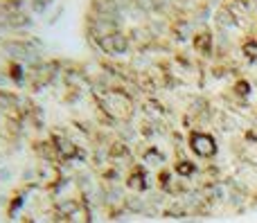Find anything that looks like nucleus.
Returning a JSON list of instances; mask_svg holds the SVG:
<instances>
[{
	"instance_id": "f257e3e1",
	"label": "nucleus",
	"mask_w": 257,
	"mask_h": 223,
	"mask_svg": "<svg viewBox=\"0 0 257 223\" xmlns=\"http://www.w3.org/2000/svg\"><path fill=\"white\" fill-rule=\"evenodd\" d=\"M7 81V68H0V162H3L5 153L14 147V142L21 135L23 124V113H21V97L3 84ZM5 178L3 169H0V180Z\"/></svg>"
},
{
	"instance_id": "f03ea898",
	"label": "nucleus",
	"mask_w": 257,
	"mask_h": 223,
	"mask_svg": "<svg viewBox=\"0 0 257 223\" xmlns=\"http://www.w3.org/2000/svg\"><path fill=\"white\" fill-rule=\"evenodd\" d=\"M190 149L201 158H212L217 153V142L208 133H192L190 135Z\"/></svg>"
},
{
	"instance_id": "7ed1b4c3",
	"label": "nucleus",
	"mask_w": 257,
	"mask_h": 223,
	"mask_svg": "<svg viewBox=\"0 0 257 223\" xmlns=\"http://www.w3.org/2000/svg\"><path fill=\"white\" fill-rule=\"evenodd\" d=\"M52 144H54V153H61L66 158H72L77 153V147L63 135H52Z\"/></svg>"
},
{
	"instance_id": "20e7f679",
	"label": "nucleus",
	"mask_w": 257,
	"mask_h": 223,
	"mask_svg": "<svg viewBox=\"0 0 257 223\" xmlns=\"http://www.w3.org/2000/svg\"><path fill=\"white\" fill-rule=\"evenodd\" d=\"M102 45H104V50H106V52H124V50H126V41H124V36H120V34L104 36Z\"/></svg>"
},
{
	"instance_id": "39448f33",
	"label": "nucleus",
	"mask_w": 257,
	"mask_h": 223,
	"mask_svg": "<svg viewBox=\"0 0 257 223\" xmlns=\"http://www.w3.org/2000/svg\"><path fill=\"white\" fill-rule=\"evenodd\" d=\"M194 45H196V50H201V52H208V45L212 48V36H210V32H201V34H196Z\"/></svg>"
},
{
	"instance_id": "423d86ee",
	"label": "nucleus",
	"mask_w": 257,
	"mask_h": 223,
	"mask_svg": "<svg viewBox=\"0 0 257 223\" xmlns=\"http://www.w3.org/2000/svg\"><path fill=\"white\" fill-rule=\"evenodd\" d=\"M176 171H178V174H181V176H190L192 171H194V165H192V162L181 160V162H178V165H176Z\"/></svg>"
},
{
	"instance_id": "0eeeda50",
	"label": "nucleus",
	"mask_w": 257,
	"mask_h": 223,
	"mask_svg": "<svg viewBox=\"0 0 257 223\" xmlns=\"http://www.w3.org/2000/svg\"><path fill=\"white\" fill-rule=\"evenodd\" d=\"M128 185H131L133 189H136V187H138V189H145V176L136 171V174L131 176V180H128Z\"/></svg>"
},
{
	"instance_id": "6e6552de",
	"label": "nucleus",
	"mask_w": 257,
	"mask_h": 223,
	"mask_svg": "<svg viewBox=\"0 0 257 223\" xmlns=\"http://www.w3.org/2000/svg\"><path fill=\"white\" fill-rule=\"evenodd\" d=\"M244 52L250 54V59H257V41H248V43L244 45Z\"/></svg>"
}]
</instances>
